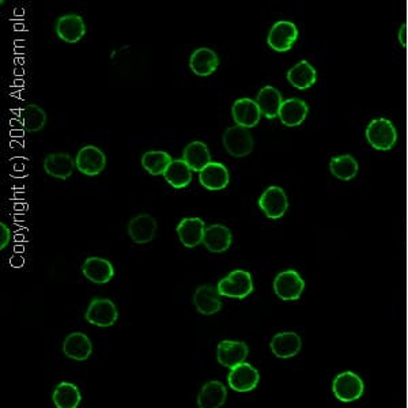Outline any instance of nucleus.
Instances as JSON below:
<instances>
[{"instance_id":"f257e3e1","label":"nucleus","mask_w":408,"mask_h":408,"mask_svg":"<svg viewBox=\"0 0 408 408\" xmlns=\"http://www.w3.org/2000/svg\"><path fill=\"white\" fill-rule=\"evenodd\" d=\"M216 288L221 297L245 300L253 293V279L252 275L245 270H234L218 282Z\"/></svg>"},{"instance_id":"f03ea898","label":"nucleus","mask_w":408,"mask_h":408,"mask_svg":"<svg viewBox=\"0 0 408 408\" xmlns=\"http://www.w3.org/2000/svg\"><path fill=\"white\" fill-rule=\"evenodd\" d=\"M366 139L373 149L380 152H388L397 140V132L392 121L381 117L370 121L366 128Z\"/></svg>"},{"instance_id":"7ed1b4c3","label":"nucleus","mask_w":408,"mask_h":408,"mask_svg":"<svg viewBox=\"0 0 408 408\" xmlns=\"http://www.w3.org/2000/svg\"><path fill=\"white\" fill-rule=\"evenodd\" d=\"M333 392L335 397L342 403H352L362 397L365 382L354 372H343L333 378Z\"/></svg>"},{"instance_id":"20e7f679","label":"nucleus","mask_w":408,"mask_h":408,"mask_svg":"<svg viewBox=\"0 0 408 408\" xmlns=\"http://www.w3.org/2000/svg\"><path fill=\"white\" fill-rule=\"evenodd\" d=\"M224 147L233 158H244L253 152L255 140L246 128L239 125L229 127L222 136Z\"/></svg>"},{"instance_id":"39448f33","label":"nucleus","mask_w":408,"mask_h":408,"mask_svg":"<svg viewBox=\"0 0 408 408\" xmlns=\"http://www.w3.org/2000/svg\"><path fill=\"white\" fill-rule=\"evenodd\" d=\"M305 282L295 270L279 272L273 279V291L282 301H297L303 295Z\"/></svg>"},{"instance_id":"423d86ee","label":"nucleus","mask_w":408,"mask_h":408,"mask_svg":"<svg viewBox=\"0 0 408 408\" xmlns=\"http://www.w3.org/2000/svg\"><path fill=\"white\" fill-rule=\"evenodd\" d=\"M85 318L93 325L106 328L112 327L117 321L119 310L115 303L108 298H93L85 313Z\"/></svg>"},{"instance_id":"0eeeda50","label":"nucleus","mask_w":408,"mask_h":408,"mask_svg":"<svg viewBox=\"0 0 408 408\" xmlns=\"http://www.w3.org/2000/svg\"><path fill=\"white\" fill-rule=\"evenodd\" d=\"M298 29L290 21H279L272 25L267 37V44L275 52H288L298 40Z\"/></svg>"},{"instance_id":"6e6552de","label":"nucleus","mask_w":408,"mask_h":408,"mask_svg":"<svg viewBox=\"0 0 408 408\" xmlns=\"http://www.w3.org/2000/svg\"><path fill=\"white\" fill-rule=\"evenodd\" d=\"M75 167L85 176H98L105 170L106 155L101 149L88 145L76 154Z\"/></svg>"},{"instance_id":"1a4fd4ad","label":"nucleus","mask_w":408,"mask_h":408,"mask_svg":"<svg viewBox=\"0 0 408 408\" xmlns=\"http://www.w3.org/2000/svg\"><path fill=\"white\" fill-rule=\"evenodd\" d=\"M258 207L270 219H281L288 210L286 192L281 187H268L258 199Z\"/></svg>"},{"instance_id":"9d476101","label":"nucleus","mask_w":408,"mask_h":408,"mask_svg":"<svg viewBox=\"0 0 408 408\" xmlns=\"http://www.w3.org/2000/svg\"><path fill=\"white\" fill-rule=\"evenodd\" d=\"M260 381V373L251 363H240L230 369L227 376L229 387L236 392H251L256 388Z\"/></svg>"},{"instance_id":"9b49d317","label":"nucleus","mask_w":408,"mask_h":408,"mask_svg":"<svg viewBox=\"0 0 408 408\" xmlns=\"http://www.w3.org/2000/svg\"><path fill=\"white\" fill-rule=\"evenodd\" d=\"M55 31L61 41L67 44L79 43L86 34V23L78 14H66L56 21Z\"/></svg>"},{"instance_id":"f8f14e48","label":"nucleus","mask_w":408,"mask_h":408,"mask_svg":"<svg viewBox=\"0 0 408 408\" xmlns=\"http://www.w3.org/2000/svg\"><path fill=\"white\" fill-rule=\"evenodd\" d=\"M158 224L150 214H139L128 222V236L135 244H149L155 239Z\"/></svg>"},{"instance_id":"ddd939ff","label":"nucleus","mask_w":408,"mask_h":408,"mask_svg":"<svg viewBox=\"0 0 408 408\" xmlns=\"http://www.w3.org/2000/svg\"><path fill=\"white\" fill-rule=\"evenodd\" d=\"M82 273L95 285H105L115 278V267L106 258L91 256L83 261Z\"/></svg>"},{"instance_id":"4468645a","label":"nucleus","mask_w":408,"mask_h":408,"mask_svg":"<svg viewBox=\"0 0 408 408\" xmlns=\"http://www.w3.org/2000/svg\"><path fill=\"white\" fill-rule=\"evenodd\" d=\"M249 354L246 343L239 340H222L216 347V360L222 366L233 369L237 365L245 362Z\"/></svg>"},{"instance_id":"2eb2a0df","label":"nucleus","mask_w":408,"mask_h":408,"mask_svg":"<svg viewBox=\"0 0 408 408\" xmlns=\"http://www.w3.org/2000/svg\"><path fill=\"white\" fill-rule=\"evenodd\" d=\"M43 167L48 176L63 182L73 176L76 167L74 158L67 152H53L46 155Z\"/></svg>"},{"instance_id":"dca6fc26","label":"nucleus","mask_w":408,"mask_h":408,"mask_svg":"<svg viewBox=\"0 0 408 408\" xmlns=\"http://www.w3.org/2000/svg\"><path fill=\"white\" fill-rule=\"evenodd\" d=\"M233 120L242 128H253L260 122L261 112L256 101L251 98H240L231 106Z\"/></svg>"},{"instance_id":"f3484780","label":"nucleus","mask_w":408,"mask_h":408,"mask_svg":"<svg viewBox=\"0 0 408 408\" xmlns=\"http://www.w3.org/2000/svg\"><path fill=\"white\" fill-rule=\"evenodd\" d=\"M194 305L197 312L204 316H211L222 309L221 294L212 285H202L195 290Z\"/></svg>"},{"instance_id":"a211bd4d","label":"nucleus","mask_w":408,"mask_h":408,"mask_svg":"<svg viewBox=\"0 0 408 408\" xmlns=\"http://www.w3.org/2000/svg\"><path fill=\"white\" fill-rule=\"evenodd\" d=\"M219 58L215 51L202 46L194 51L189 58V68L197 76H210L218 70Z\"/></svg>"},{"instance_id":"6ab92c4d","label":"nucleus","mask_w":408,"mask_h":408,"mask_svg":"<svg viewBox=\"0 0 408 408\" xmlns=\"http://www.w3.org/2000/svg\"><path fill=\"white\" fill-rule=\"evenodd\" d=\"M206 225L202 218H184L176 227L180 242L185 248H197L203 244Z\"/></svg>"},{"instance_id":"aec40b11","label":"nucleus","mask_w":408,"mask_h":408,"mask_svg":"<svg viewBox=\"0 0 408 408\" xmlns=\"http://www.w3.org/2000/svg\"><path fill=\"white\" fill-rule=\"evenodd\" d=\"M303 347V340L295 333H276L272 338L270 348L272 354L281 360H288L295 357Z\"/></svg>"},{"instance_id":"412c9836","label":"nucleus","mask_w":408,"mask_h":408,"mask_svg":"<svg viewBox=\"0 0 408 408\" xmlns=\"http://www.w3.org/2000/svg\"><path fill=\"white\" fill-rule=\"evenodd\" d=\"M63 352L74 361H86L93 352L90 338L83 333H70L63 342Z\"/></svg>"},{"instance_id":"4be33fe9","label":"nucleus","mask_w":408,"mask_h":408,"mask_svg":"<svg viewBox=\"0 0 408 408\" xmlns=\"http://www.w3.org/2000/svg\"><path fill=\"white\" fill-rule=\"evenodd\" d=\"M199 182L207 191H222L229 185L230 174L224 164L211 162L199 173Z\"/></svg>"},{"instance_id":"5701e85b","label":"nucleus","mask_w":408,"mask_h":408,"mask_svg":"<svg viewBox=\"0 0 408 408\" xmlns=\"http://www.w3.org/2000/svg\"><path fill=\"white\" fill-rule=\"evenodd\" d=\"M233 234L229 227L225 225L215 224L211 226L206 227L203 245L212 253H224L231 246Z\"/></svg>"},{"instance_id":"b1692460","label":"nucleus","mask_w":408,"mask_h":408,"mask_svg":"<svg viewBox=\"0 0 408 408\" xmlns=\"http://www.w3.org/2000/svg\"><path fill=\"white\" fill-rule=\"evenodd\" d=\"M226 387L216 380L206 382L197 394V407L221 408L226 402Z\"/></svg>"},{"instance_id":"393cba45","label":"nucleus","mask_w":408,"mask_h":408,"mask_svg":"<svg viewBox=\"0 0 408 408\" xmlns=\"http://www.w3.org/2000/svg\"><path fill=\"white\" fill-rule=\"evenodd\" d=\"M182 161L191 167L192 172L200 173L204 167L211 164V152L209 150L206 143H203L200 140H195L184 149Z\"/></svg>"},{"instance_id":"a878e982","label":"nucleus","mask_w":408,"mask_h":408,"mask_svg":"<svg viewBox=\"0 0 408 408\" xmlns=\"http://www.w3.org/2000/svg\"><path fill=\"white\" fill-rule=\"evenodd\" d=\"M256 103L261 112V116L272 120L279 117V110L283 104V98L282 94L275 88L264 86L257 94Z\"/></svg>"},{"instance_id":"bb28decb","label":"nucleus","mask_w":408,"mask_h":408,"mask_svg":"<svg viewBox=\"0 0 408 408\" xmlns=\"http://www.w3.org/2000/svg\"><path fill=\"white\" fill-rule=\"evenodd\" d=\"M288 80L295 89L306 90L316 83L318 73L309 61H301L288 70Z\"/></svg>"},{"instance_id":"cd10ccee","label":"nucleus","mask_w":408,"mask_h":408,"mask_svg":"<svg viewBox=\"0 0 408 408\" xmlns=\"http://www.w3.org/2000/svg\"><path fill=\"white\" fill-rule=\"evenodd\" d=\"M309 108L300 98H288L283 101L279 110V119L286 127H298L301 125L306 116Z\"/></svg>"},{"instance_id":"c85d7f7f","label":"nucleus","mask_w":408,"mask_h":408,"mask_svg":"<svg viewBox=\"0 0 408 408\" xmlns=\"http://www.w3.org/2000/svg\"><path fill=\"white\" fill-rule=\"evenodd\" d=\"M52 400L56 408H78L82 402V394L75 384L63 381L56 385L52 393Z\"/></svg>"},{"instance_id":"c756f323","label":"nucleus","mask_w":408,"mask_h":408,"mask_svg":"<svg viewBox=\"0 0 408 408\" xmlns=\"http://www.w3.org/2000/svg\"><path fill=\"white\" fill-rule=\"evenodd\" d=\"M164 179L174 189H182L192 182V170L182 159H173L164 174Z\"/></svg>"},{"instance_id":"7c9ffc66","label":"nucleus","mask_w":408,"mask_h":408,"mask_svg":"<svg viewBox=\"0 0 408 408\" xmlns=\"http://www.w3.org/2000/svg\"><path fill=\"white\" fill-rule=\"evenodd\" d=\"M46 110L37 104H28L21 110L22 127L29 134L41 131L46 127Z\"/></svg>"},{"instance_id":"2f4dec72","label":"nucleus","mask_w":408,"mask_h":408,"mask_svg":"<svg viewBox=\"0 0 408 408\" xmlns=\"http://www.w3.org/2000/svg\"><path fill=\"white\" fill-rule=\"evenodd\" d=\"M173 158L167 152L152 150L143 154L142 167L152 176H164Z\"/></svg>"},{"instance_id":"473e14b6","label":"nucleus","mask_w":408,"mask_h":408,"mask_svg":"<svg viewBox=\"0 0 408 408\" xmlns=\"http://www.w3.org/2000/svg\"><path fill=\"white\" fill-rule=\"evenodd\" d=\"M330 170L338 180L350 182L358 173V162L351 155H339L331 159Z\"/></svg>"},{"instance_id":"72a5a7b5","label":"nucleus","mask_w":408,"mask_h":408,"mask_svg":"<svg viewBox=\"0 0 408 408\" xmlns=\"http://www.w3.org/2000/svg\"><path fill=\"white\" fill-rule=\"evenodd\" d=\"M11 241V230L6 224H0V249H6Z\"/></svg>"},{"instance_id":"f704fd0d","label":"nucleus","mask_w":408,"mask_h":408,"mask_svg":"<svg viewBox=\"0 0 408 408\" xmlns=\"http://www.w3.org/2000/svg\"><path fill=\"white\" fill-rule=\"evenodd\" d=\"M404 31H406V26H403V29H402V43H403V46L406 44L404 43Z\"/></svg>"}]
</instances>
